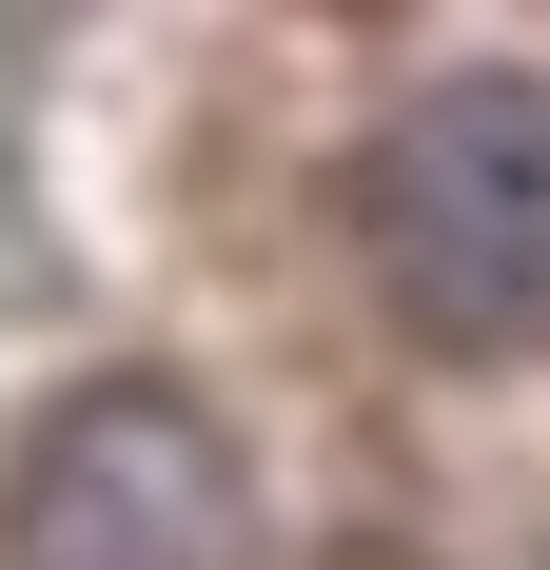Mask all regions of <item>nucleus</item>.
I'll return each mask as SVG.
<instances>
[{
	"label": "nucleus",
	"mask_w": 550,
	"mask_h": 570,
	"mask_svg": "<svg viewBox=\"0 0 550 570\" xmlns=\"http://www.w3.org/2000/svg\"><path fill=\"white\" fill-rule=\"evenodd\" d=\"M354 276L452 374L550 354V79H433V99L374 118V158H354Z\"/></svg>",
	"instance_id": "nucleus-1"
},
{
	"label": "nucleus",
	"mask_w": 550,
	"mask_h": 570,
	"mask_svg": "<svg viewBox=\"0 0 550 570\" xmlns=\"http://www.w3.org/2000/svg\"><path fill=\"white\" fill-rule=\"evenodd\" d=\"M0 570H256V472L177 374H79L0 472Z\"/></svg>",
	"instance_id": "nucleus-2"
}]
</instances>
